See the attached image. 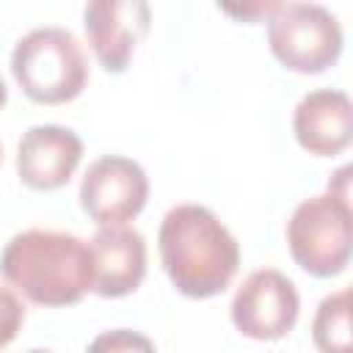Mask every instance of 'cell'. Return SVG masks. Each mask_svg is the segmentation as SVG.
Listing matches in <instances>:
<instances>
[{"mask_svg":"<svg viewBox=\"0 0 353 353\" xmlns=\"http://www.w3.org/2000/svg\"><path fill=\"white\" fill-rule=\"evenodd\" d=\"M157 251L176 292L199 301L221 295L240 268L234 234L201 204H176L163 215Z\"/></svg>","mask_w":353,"mask_h":353,"instance_id":"1","label":"cell"},{"mask_svg":"<svg viewBox=\"0 0 353 353\" xmlns=\"http://www.w3.org/2000/svg\"><path fill=\"white\" fill-rule=\"evenodd\" d=\"M0 276L36 306H72L91 290L88 243L58 229H25L0 251Z\"/></svg>","mask_w":353,"mask_h":353,"instance_id":"2","label":"cell"},{"mask_svg":"<svg viewBox=\"0 0 353 353\" xmlns=\"http://www.w3.org/2000/svg\"><path fill=\"white\" fill-rule=\"evenodd\" d=\"M11 74L22 94L39 105H63L83 94L88 63L80 41L66 28H33L11 52Z\"/></svg>","mask_w":353,"mask_h":353,"instance_id":"3","label":"cell"},{"mask_svg":"<svg viewBox=\"0 0 353 353\" xmlns=\"http://www.w3.org/2000/svg\"><path fill=\"white\" fill-rule=\"evenodd\" d=\"M350 193L325 190L303 199L287 221V245L295 265L314 276H339L350 262Z\"/></svg>","mask_w":353,"mask_h":353,"instance_id":"4","label":"cell"},{"mask_svg":"<svg viewBox=\"0 0 353 353\" xmlns=\"http://www.w3.org/2000/svg\"><path fill=\"white\" fill-rule=\"evenodd\" d=\"M268 44L284 69L320 74L339 61L345 36L339 19L320 3H276L268 14Z\"/></svg>","mask_w":353,"mask_h":353,"instance_id":"5","label":"cell"},{"mask_svg":"<svg viewBox=\"0 0 353 353\" xmlns=\"http://www.w3.org/2000/svg\"><path fill=\"white\" fill-rule=\"evenodd\" d=\"M234 328L256 342L287 336L301 314V295L290 276L276 268H259L243 279L229 306Z\"/></svg>","mask_w":353,"mask_h":353,"instance_id":"6","label":"cell"},{"mask_svg":"<svg viewBox=\"0 0 353 353\" xmlns=\"http://www.w3.org/2000/svg\"><path fill=\"white\" fill-rule=\"evenodd\" d=\"M149 199L146 171L124 154L97 157L80 182V207L99 226H119L132 221Z\"/></svg>","mask_w":353,"mask_h":353,"instance_id":"7","label":"cell"},{"mask_svg":"<svg viewBox=\"0 0 353 353\" xmlns=\"http://www.w3.org/2000/svg\"><path fill=\"white\" fill-rule=\"evenodd\" d=\"M152 25V8L143 0H94L83 8L85 39L110 74H121Z\"/></svg>","mask_w":353,"mask_h":353,"instance_id":"8","label":"cell"},{"mask_svg":"<svg viewBox=\"0 0 353 353\" xmlns=\"http://www.w3.org/2000/svg\"><path fill=\"white\" fill-rule=\"evenodd\" d=\"M83 160V141L63 124H36L17 146V174L30 190L63 188Z\"/></svg>","mask_w":353,"mask_h":353,"instance_id":"9","label":"cell"},{"mask_svg":"<svg viewBox=\"0 0 353 353\" xmlns=\"http://www.w3.org/2000/svg\"><path fill=\"white\" fill-rule=\"evenodd\" d=\"M91 292L102 298H124L135 292L146 276V240L138 229L99 226L88 243Z\"/></svg>","mask_w":353,"mask_h":353,"instance_id":"10","label":"cell"},{"mask_svg":"<svg viewBox=\"0 0 353 353\" xmlns=\"http://www.w3.org/2000/svg\"><path fill=\"white\" fill-rule=\"evenodd\" d=\"M292 132L303 152L336 157L353 138V105L339 88H314L292 110Z\"/></svg>","mask_w":353,"mask_h":353,"instance_id":"11","label":"cell"},{"mask_svg":"<svg viewBox=\"0 0 353 353\" xmlns=\"http://www.w3.org/2000/svg\"><path fill=\"white\" fill-rule=\"evenodd\" d=\"M312 342L317 353H353L350 336V290L325 295L312 320Z\"/></svg>","mask_w":353,"mask_h":353,"instance_id":"12","label":"cell"},{"mask_svg":"<svg viewBox=\"0 0 353 353\" xmlns=\"http://www.w3.org/2000/svg\"><path fill=\"white\" fill-rule=\"evenodd\" d=\"M85 353H157L154 342L132 328H110L91 339Z\"/></svg>","mask_w":353,"mask_h":353,"instance_id":"13","label":"cell"},{"mask_svg":"<svg viewBox=\"0 0 353 353\" xmlns=\"http://www.w3.org/2000/svg\"><path fill=\"white\" fill-rule=\"evenodd\" d=\"M25 323V306L11 287H0V350L11 345Z\"/></svg>","mask_w":353,"mask_h":353,"instance_id":"14","label":"cell"},{"mask_svg":"<svg viewBox=\"0 0 353 353\" xmlns=\"http://www.w3.org/2000/svg\"><path fill=\"white\" fill-rule=\"evenodd\" d=\"M6 99H8V88H6V83H3V77H0V108L6 105Z\"/></svg>","mask_w":353,"mask_h":353,"instance_id":"15","label":"cell"},{"mask_svg":"<svg viewBox=\"0 0 353 353\" xmlns=\"http://www.w3.org/2000/svg\"><path fill=\"white\" fill-rule=\"evenodd\" d=\"M28 353H50V350H28Z\"/></svg>","mask_w":353,"mask_h":353,"instance_id":"16","label":"cell"},{"mask_svg":"<svg viewBox=\"0 0 353 353\" xmlns=\"http://www.w3.org/2000/svg\"><path fill=\"white\" fill-rule=\"evenodd\" d=\"M0 160H3V149H0Z\"/></svg>","mask_w":353,"mask_h":353,"instance_id":"17","label":"cell"}]
</instances>
